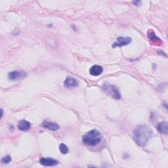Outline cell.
I'll return each mask as SVG.
<instances>
[{"instance_id": "obj_1", "label": "cell", "mask_w": 168, "mask_h": 168, "mask_svg": "<svg viewBox=\"0 0 168 168\" xmlns=\"http://www.w3.org/2000/svg\"><path fill=\"white\" fill-rule=\"evenodd\" d=\"M133 135L136 143L141 146H145L153 135V131L148 125H141L135 129Z\"/></svg>"}, {"instance_id": "obj_2", "label": "cell", "mask_w": 168, "mask_h": 168, "mask_svg": "<svg viewBox=\"0 0 168 168\" xmlns=\"http://www.w3.org/2000/svg\"><path fill=\"white\" fill-rule=\"evenodd\" d=\"M102 140V134L97 129L89 131L88 133L83 136V143L86 145L94 146L101 143Z\"/></svg>"}, {"instance_id": "obj_3", "label": "cell", "mask_w": 168, "mask_h": 168, "mask_svg": "<svg viewBox=\"0 0 168 168\" xmlns=\"http://www.w3.org/2000/svg\"><path fill=\"white\" fill-rule=\"evenodd\" d=\"M103 91H104L108 95L112 96L115 99H120L121 94L117 87L114 85H109V84H104L102 87Z\"/></svg>"}, {"instance_id": "obj_4", "label": "cell", "mask_w": 168, "mask_h": 168, "mask_svg": "<svg viewBox=\"0 0 168 168\" xmlns=\"http://www.w3.org/2000/svg\"><path fill=\"white\" fill-rule=\"evenodd\" d=\"M27 76V73L24 71H13L9 73L8 78L10 80H17L20 79H23Z\"/></svg>"}, {"instance_id": "obj_5", "label": "cell", "mask_w": 168, "mask_h": 168, "mask_svg": "<svg viewBox=\"0 0 168 168\" xmlns=\"http://www.w3.org/2000/svg\"><path fill=\"white\" fill-rule=\"evenodd\" d=\"M132 40L129 37H119L117 38V42H115V43L112 45L113 48H115L116 47H122L127 45L129 44Z\"/></svg>"}, {"instance_id": "obj_6", "label": "cell", "mask_w": 168, "mask_h": 168, "mask_svg": "<svg viewBox=\"0 0 168 168\" xmlns=\"http://www.w3.org/2000/svg\"><path fill=\"white\" fill-rule=\"evenodd\" d=\"M40 162L41 165L45 166H54L59 164V161L51 158H41Z\"/></svg>"}, {"instance_id": "obj_7", "label": "cell", "mask_w": 168, "mask_h": 168, "mask_svg": "<svg viewBox=\"0 0 168 168\" xmlns=\"http://www.w3.org/2000/svg\"><path fill=\"white\" fill-rule=\"evenodd\" d=\"M64 86L66 88L75 87L78 86V82L75 78L71 76H68L64 82Z\"/></svg>"}, {"instance_id": "obj_8", "label": "cell", "mask_w": 168, "mask_h": 168, "mask_svg": "<svg viewBox=\"0 0 168 168\" xmlns=\"http://www.w3.org/2000/svg\"><path fill=\"white\" fill-rule=\"evenodd\" d=\"M103 72V67L99 65H94L90 68V70H89L90 74L94 76H98L99 75H101Z\"/></svg>"}, {"instance_id": "obj_9", "label": "cell", "mask_w": 168, "mask_h": 168, "mask_svg": "<svg viewBox=\"0 0 168 168\" xmlns=\"http://www.w3.org/2000/svg\"><path fill=\"white\" fill-rule=\"evenodd\" d=\"M31 128V124L29 122L24 120H20L18 124V128L20 131H28Z\"/></svg>"}, {"instance_id": "obj_10", "label": "cell", "mask_w": 168, "mask_h": 168, "mask_svg": "<svg viewBox=\"0 0 168 168\" xmlns=\"http://www.w3.org/2000/svg\"><path fill=\"white\" fill-rule=\"evenodd\" d=\"M42 125H43L44 128H47V129H48L51 131H57L59 129V125L57 124H55V123L48 122V121H47V120L44 121Z\"/></svg>"}, {"instance_id": "obj_11", "label": "cell", "mask_w": 168, "mask_h": 168, "mask_svg": "<svg viewBox=\"0 0 168 168\" xmlns=\"http://www.w3.org/2000/svg\"><path fill=\"white\" fill-rule=\"evenodd\" d=\"M167 124L166 122H162L159 123L157 125V130L159 131V133L162 134H167L168 129H167Z\"/></svg>"}, {"instance_id": "obj_12", "label": "cell", "mask_w": 168, "mask_h": 168, "mask_svg": "<svg viewBox=\"0 0 168 168\" xmlns=\"http://www.w3.org/2000/svg\"><path fill=\"white\" fill-rule=\"evenodd\" d=\"M148 36L149 38L152 41H160L162 42V41L158 38V37L155 35L154 31L153 30H150L149 32H148Z\"/></svg>"}, {"instance_id": "obj_13", "label": "cell", "mask_w": 168, "mask_h": 168, "mask_svg": "<svg viewBox=\"0 0 168 168\" xmlns=\"http://www.w3.org/2000/svg\"><path fill=\"white\" fill-rule=\"evenodd\" d=\"M59 150L61 151V152L62 154H67L68 152V149L67 146L64 144V143H61L60 145H59Z\"/></svg>"}, {"instance_id": "obj_14", "label": "cell", "mask_w": 168, "mask_h": 168, "mask_svg": "<svg viewBox=\"0 0 168 168\" xmlns=\"http://www.w3.org/2000/svg\"><path fill=\"white\" fill-rule=\"evenodd\" d=\"M11 160H12L11 157L7 155V156H5V157L2 158V160H1V162H2V163H3V164H9L10 162H11Z\"/></svg>"}, {"instance_id": "obj_15", "label": "cell", "mask_w": 168, "mask_h": 168, "mask_svg": "<svg viewBox=\"0 0 168 168\" xmlns=\"http://www.w3.org/2000/svg\"><path fill=\"white\" fill-rule=\"evenodd\" d=\"M141 3L140 1H138V2H133V3L135 4L136 5H138V6H139V3Z\"/></svg>"}, {"instance_id": "obj_16", "label": "cell", "mask_w": 168, "mask_h": 168, "mask_svg": "<svg viewBox=\"0 0 168 168\" xmlns=\"http://www.w3.org/2000/svg\"><path fill=\"white\" fill-rule=\"evenodd\" d=\"M1 112H2V118L3 117V110H1Z\"/></svg>"}]
</instances>
